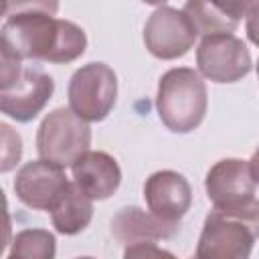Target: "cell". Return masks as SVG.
I'll use <instances>...</instances> for the list:
<instances>
[{"label": "cell", "mask_w": 259, "mask_h": 259, "mask_svg": "<svg viewBox=\"0 0 259 259\" xmlns=\"http://www.w3.org/2000/svg\"><path fill=\"white\" fill-rule=\"evenodd\" d=\"M160 121L174 134L194 132L208 109V91L202 77L190 67H174L160 77L156 93Z\"/></svg>", "instance_id": "7a4b0ae2"}, {"label": "cell", "mask_w": 259, "mask_h": 259, "mask_svg": "<svg viewBox=\"0 0 259 259\" xmlns=\"http://www.w3.org/2000/svg\"><path fill=\"white\" fill-rule=\"evenodd\" d=\"M91 146V127L69 107L49 111L36 130V152L40 160L61 168L73 166Z\"/></svg>", "instance_id": "277c9868"}, {"label": "cell", "mask_w": 259, "mask_h": 259, "mask_svg": "<svg viewBox=\"0 0 259 259\" xmlns=\"http://www.w3.org/2000/svg\"><path fill=\"white\" fill-rule=\"evenodd\" d=\"M190 259H196V257H194V255H192V257H190Z\"/></svg>", "instance_id": "603a6c76"}, {"label": "cell", "mask_w": 259, "mask_h": 259, "mask_svg": "<svg viewBox=\"0 0 259 259\" xmlns=\"http://www.w3.org/2000/svg\"><path fill=\"white\" fill-rule=\"evenodd\" d=\"M22 75V63L12 59L0 45V93L12 89Z\"/></svg>", "instance_id": "ac0fdd59"}, {"label": "cell", "mask_w": 259, "mask_h": 259, "mask_svg": "<svg viewBox=\"0 0 259 259\" xmlns=\"http://www.w3.org/2000/svg\"><path fill=\"white\" fill-rule=\"evenodd\" d=\"M53 91L55 81L49 73L36 67H22L18 83L0 93V111L18 123H28L45 109Z\"/></svg>", "instance_id": "8fae6325"}, {"label": "cell", "mask_w": 259, "mask_h": 259, "mask_svg": "<svg viewBox=\"0 0 259 259\" xmlns=\"http://www.w3.org/2000/svg\"><path fill=\"white\" fill-rule=\"evenodd\" d=\"M255 2L241 4V2H198L188 0L182 6V12L190 18V22L196 28V34L212 36V34H233V30L241 24V20L247 16V10H251Z\"/></svg>", "instance_id": "5bb4252c"}, {"label": "cell", "mask_w": 259, "mask_h": 259, "mask_svg": "<svg viewBox=\"0 0 259 259\" xmlns=\"http://www.w3.org/2000/svg\"><path fill=\"white\" fill-rule=\"evenodd\" d=\"M57 4L10 2L0 28L2 49L16 61L71 63L87 49V36L71 20L55 18Z\"/></svg>", "instance_id": "6da1fadb"}, {"label": "cell", "mask_w": 259, "mask_h": 259, "mask_svg": "<svg viewBox=\"0 0 259 259\" xmlns=\"http://www.w3.org/2000/svg\"><path fill=\"white\" fill-rule=\"evenodd\" d=\"M123 259H178L168 249L158 247L156 243H134L123 249Z\"/></svg>", "instance_id": "d6986e66"}, {"label": "cell", "mask_w": 259, "mask_h": 259, "mask_svg": "<svg viewBox=\"0 0 259 259\" xmlns=\"http://www.w3.org/2000/svg\"><path fill=\"white\" fill-rule=\"evenodd\" d=\"M178 229L180 227L168 225L140 206H123L111 219V235L117 243L125 247L134 243H154L160 239H172Z\"/></svg>", "instance_id": "4fadbf2b"}, {"label": "cell", "mask_w": 259, "mask_h": 259, "mask_svg": "<svg viewBox=\"0 0 259 259\" xmlns=\"http://www.w3.org/2000/svg\"><path fill=\"white\" fill-rule=\"evenodd\" d=\"M144 198L154 217L180 227V219L192 204V188L180 172L158 170L148 176L144 184Z\"/></svg>", "instance_id": "30bf717a"}, {"label": "cell", "mask_w": 259, "mask_h": 259, "mask_svg": "<svg viewBox=\"0 0 259 259\" xmlns=\"http://www.w3.org/2000/svg\"><path fill=\"white\" fill-rule=\"evenodd\" d=\"M69 184L71 180L67 178L65 168L38 158L26 162L16 172L14 192L28 208L51 212L67 192Z\"/></svg>", "instance_id": "9c48e42d"}, {"label": "cell", "mask_w": 259, "mask_h": 259, "mask_svg": "<svg viewBox=\"0 0 259 259\" xmlns=\"http://www.w3.org/2000/svg\"><path fill=\"white\" fill-rule=\"evenodd\" d=\"M71 170L73 184L91 200L109 198L121 184V168L107 152L89 150L71 166Z\"/></svg>", "instance_id": "7c38bea8"}, {"label": "cell", "mask_w": 259, "mask_h": 259, "mask_svg": "<svg viewBox=\"0 0 259 259\" xmlns=\"http://www.w3.org/2000/svg\"><path fill=\"white\" fill-rule=\"evenodd\" d=\"M10 239H12V221H10V212H8L6 194L0 188V257H2L4 249L8 247Z\"/></svg>", "instance_id": "ffe728a7"}, {"label": "cell", "mask_w": 259, "mask_h": 259, "mask_svg": "<svg viewBox=\"0 0 259 259\" xmlns=\"http://www.w3.org/2000/svg\"><path fill=\"white\" fill-rule=\"evenodd\" d=\"M204 190L212 210L259 221L255 160H219L206 172Z\"/></svg>", "instance_id": "3957f363"}, {"label": "cell", "mask_w": 259, "mask_h": 259, "mask_svg": "<svg viewBox=\"0 0 259 259\" xmlns=\"http://www.w3.org/2000/svg\"><path fill=\"white\" fill-rule=\"evenodd\" d=\"M77 259H95V257H77Z\"/></svg>", "instance_id": "7402d4cb"}, {"label": "cell", "mask_w": 259, "mask_h": 259, "mask_svg": "<svg viewBox=\"0 0 259 259\" xmlns=\"http://www.w3.org/2000/svg\"><path fill=\"white\" fill-rule=\"evenodd\" d=\"M20 158H22L20 134L12 125L0 121V174L14 170Z\"/></svg>", "instance_id": "e0dca14e"}, {"label": "cell", "mask_w": 259, "mask_h": 259, "mask_svg": "<svg viewBox=\"0 0 259 259\" xmlns=\"http://www.w3.org/2000/svg\"><path fill=\"white\" fill-rule=\"evenodd\" d=\"M198 75L212 83H237L251 73L253 59L243 42L235 34L202 36L196 49Z\"/></svg>", "instance_id": "52a82bcc"}, {"label": "cell", "mask_w": 259, "mask_h": 259, "mask_svg": "<svg viewBox=\"0 0 259 259\" xmlns=\"http://www.w3.org/2000/svg\"><path fill=\"white\" fill-rule=\"evenodd\" d=\"M259 221L221 210H210L204 219L196 259H249L257 241Z\"/></svg>", "instance_id": "5b68a950"}, {"label": "cell", "mask_w": 259, "mask_h": 259, "mask_svg": "<svg viewBox=\"0 0 259 259\" xmlns=\"http://www.w3.org/2000/svg\"><path fill=\"white\" fill-rule=\"evenodd\" d=\"M69 109L83 121H103L117 101V75L105 63L79 67L67 87Z\"/></svg>", "instance_id": "8992f818"}, {"label": "cell", "mask_w": 259, "mask_h": 259, "mask_svg": "<svg viewBox=\"0 0 259 259\" xmlns=\"http://www.w3.org/2000/svg\"><path fill=\"white\" fill-rule=\"evenodd\" d=\"M196 28L182 8L158 6L146 26H144V45L156 59L172 61L184 57L196 42Z\"/></svg>", "instance_id": "ba28073f"}, {"label": "cell", "mask_w": 259, "mask_h": 259, "mask_svg": "<svg viewBox=\"0 0 259 259\" xmlns=\"http://www.w3.org/2000/svg\"><path fill=\"white\" fill-rule=\"evenodd\" d=\"M8 8H10V2H0V18L8 14Z\"/></svg>", "instance_id": "44dd1931"}, {"label": "cell", "mask_w": 259, "mask_h": 259, "mask_svg": "<svg viewBox=\"0 0 259 259\" xmlns=\"http://www.w3.org/2000/svg\"><path fill=\"white\" fill-rule=\"evenodd\" d=\"M91 219H93V200L85 196L71 182L59 204L51 210L53 227L61 235H77L89 227Z\"/></svg>", "instance_id": "9a60e30c"}, {"label": "cell", "mask_w": 259, "mask_h": 259, "mask_svg": "<svg viewBox=\"0 0 259 259\" xmlns=\"http://www.w3.org/2000/svg\"><path fill=\"white\" fill-rule=\"evenodd\" d=\"M57 241L47 229H24L12 239L6 259H55Z\"/></svg>", "instance_id": "2e32d148"}]
</instances>
